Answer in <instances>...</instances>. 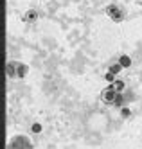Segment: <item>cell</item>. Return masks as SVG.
<instances>
[{"label":"cell","instance_id":"1","mask_svg":"<svg viewBox=\"0 0 142 149\" xmlns=\"http://www.w3.org/2000/svg\"><path fill=\"white\" fill-rule=\"evenodd\" d=\"M106 15L110 16L115 24H119V22H122V20L126 18V13H124V9L121 7V6H117V4H110V6H106Z\"/></svg>","mask_w":142,"mask_h":149},{"label":"cell","instance_id":"2","mask_svg":"<svg viewBox=\"0 0 142 149\" xmlns=\"http://www.w3.org/2000/svg\"><path fill=\"white\" fill-rule=\"evenodd\" d=\"M117 97H119V92L112 86H106L103 92H101V101L104 102V104H113L115 101H117Z\"/></svg>","mask_w":142,"mask_h":149},{"label":"cell","instance_id":"3","mask_svg":"<svg viewBox=\"0 0 142 149\" xmlns=\"http://www.w3.org/2000/svg\"><path fill=\"white\" fill-rule=\"evenodd\" d=\"M38 18H40V15H38L36 9H27L24 13V22L25 24H34V22H38Z\"/></svg>","mask_w":142,"mask_h":149},{"label":"cell","instance_id":"4","mask_svg":"<svg viewBox=\"0 0 142 149\" xmlns=\"http://www.w3.org/2000/svg\"><path fill=\"white\" fill-rule=\"evenodd\" d=\"M6 72H7V77H11V79H16V61H11V63H7Z\"/></svg>","mask_w":142,"mask_h":149},{"label":"cell","instance_id":"5","mask_svg":"<svg viewBox=\"0 0 142 149\" xmlns=\"http://www.w3.org/2000/svg\"><path fill=\"white\" fill-rule=\"evenodd\" d=\"M27 65H24V63H16V77H25L27 76Z\"/></svg>","mask_w":142,"mask_h":149},{"label":"cell","instance_id":"6","mask_svg":"<svg viewBox=\"0 0 142 149\" xmlns=\"http://www.w3.org/2000/svg\"><path fill=\"white\" fill-rule=\"evenodd\" d=\"M119 63H121L124 68H129V67H132V58L126 56V54H122L121 58H119Z\"/></svg>","mask_w":142,"mask_h":149},{"label":"cell","instance_id":"7","mask_svg":"<svg viewBox=\"0 0 142 149\" xmlns=\"http://www.w3.org/2000/svg\"><path fill=\"white\" fill-rule=\"evenodd\" d=\"M112 86L119 92V93H121L122 90H124V86H126V84H124V81H121V79H115L113 83H112Z\"/></svg>","mask_w":142,"mask_h":149},{"label":"cell","instance_id":"8","mask_svg":"<svg viewBox=\"0 0 142 149\" xmlns=\"http://www.w3.org/2000/svg\"><path fill=\"white\" fill-rule=\"evenodd\" d=\"M122 68H124V67H122V65H121V63H119V61H117V63H113V65L110 67V70H108V72H112V74H115V76H117V74H119V72H121Z\"/></svg>","mask_w":142,"mask_h":149},{"label":"cell","instance_id":"9","mask_svg":"<svg viewBox=\"0 0 142 149\" xmlns=\"http://www.w3.org/2000/svg\"><path fill=\"white\" fill-rule=\"evenodd\" d=\"M121 117L122 119H129V117H132V110H129L128 106H122L121 108Z\"/></svg>","mask_w":142,"mask_h":149},{"label":"cell","instance_id":"10","mask_svg":"<svg viewBox=\"0 0 142 149\" xmlns=\"http://www.w3.org/2000/svg\"><path fill=\"white\" fill-rule=\"evenodd\" d=\"M41 130H43V127H41L40 122H32V124H31V131H32V133H41Z\"/></svg>","mask_w":142,"mask_h":149},{"label":"cell","instance_id":"11","mask_svg":"<svg viewBox=\"0 0 142 149\" xmlns=\"http://www.w3.org/2000/svg\"><path fill=\"white\" fill-rule=\"evenodd\" d=\"M104 79H106V81H110V84H112V83L115 81V74H112V72H106V74H104Z\"/></svg>","mask_w":142,"mask_h":149},{"label":"cell","instance_id":"12","mask_svg":"<svg viewBox=\"0 0 142 149\" xmlns=\"http://www.w3.org/2000/svg\"><path fill=\"white\" fill-rule=\"evenodd\" d=\"M43 2H47V0H43Z\"/></svg>","mask_w":142,"mask_h":149}]
</instances>
